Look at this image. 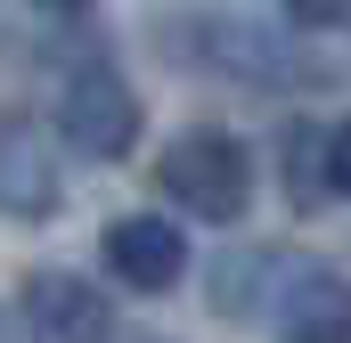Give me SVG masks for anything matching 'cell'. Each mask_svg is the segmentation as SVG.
I'll list each match as a JSON object with an SVG mask.
<instances>
[{"label":"cell","mask_w":351,"mask_h":343,"mask_svg":"<svg viewBox=\"0 0 351 343\" xmlns=\"http://www.w3.org/2000/svg\"><path fill=\"white\" fill-rule=\"evenodd\" d=\"M0 343H16V335H8V319H0Z\"/></svg>","instance_id":"7c38bea8"},{"label":"cell","mask_w":351,"mask_h":343,"mask_svg":"<svg viewBox=\"0 0 351 343\" xmlns=\"http://www.w3.org/2000/svg\"><path fill=\"white\" fill-rule=\"evenodd\" d=\"M25 343H114V303L74 270L25 278Z\"/></svg>","instance_id":"52a82bcc"},{"label":"cell","mask_w":351,"mask_h":343,"mask_svg":"<svg viewBox=\"0 0 351 343\" xmlns=\"http://www.w3.org/2000/svg\"><path fill=\"white\" fill-rule=\"evenodd\" d=\"M58 139L74 156H90V164H123L139 147V90L106 58L66 66V82H58Z\"/></svg>","instance_id":"3957f363"},{"label":"cell","mask_w":351,"mask_h":343,"mask_svg":"<svg viewBox=\"0 0 351 343\" xmlns=\"http://www.w3.org/2000/svg\"><path fill=\"white\" fill-rule=\"evenodd\" d=\"M33 8H41V16H82L90 0H33Z\"/></svg>","instance_id":"8fae6325"},{"label":"cell","mask_w":351,"mask_h":343,"mask_svg":"<svg viewBox=\"0 0 351 343\" xmlns=\"http://www.w3.org/2000/svg\"><path fill=\"white\" fill-rule=\"evenodd\" d=\"M180 58H196L204 74H221L237 90H311L319 82V66L294 41L262 33L254 16H188L180 25Z\"/></svg>","instance_id":"7a4b0ae2"},{"label":"cell","mask_w":351,"mask_h":343,"mask_svg":"<svg viewBox=\"0 0 351 343\" xmlns=\"http://www.w3.org/2000/svg\"><path fill=\"white\" fill-rule=\"evenodd\" d=\"M156 188L172 196L180 213L213 221V229H237L254 213V147L221 123H188L172 147L156 156Z\"/></svg>","instance_id":"6da1fadb"},{"label":"cell","mask_w":351,"mask_h":343,"mask_svg":"<svg viewBox=\"0 0 351 343\" xmlns=\"http://www.w3.org/2000/svg\"><path fill=\"white\" fill-rule=\"evenodd\" d=\"M98 254H106V278L131 286V294H172L180 278H188V237H180V221H164V213L106 221Z\"/></svg>","instance_id":"5b68a950"},{"label":"cell","mask_w":351,"mask_h":343,"mask_svg":"<svg viewBox=\"0 0 351 343\" xmlns=\"http://www.w3.org/2000/svg\"><path fill=\"white\" fill-rule=\"evenodd\" d=\"M286 172H294V204H319V188H327V139L294 123V139H286Z\"/></svg>","instance_id":"ba28073f"},{"label":"cell","mask_w":351,"mask_h":343,"mask_svg":"<svg viewBox=\"0 0 351 343\" xmlns=\"http://www.w3.org/2000/svg\"><path fill=\"white\" fill-rule=\"evenodd\" d=\"M66 204L58 147L33 115H0V221H49Z\"/></svg>","instance_id":"8992f818"},{"label":"cell","mask_w":351,"mask_h":343,"mask_svg":"<svg viewBox=\"0 0 351 343\" xmlns=\"http://www.w3.org/2000/svg\"><path fill=\"white\" fill-rule=\"evenodd\" d=\"M286 16L311 25V33H327V25H351V0H286Z\"/></svg>","instance_id":"30bf717a"},{"label":"cell","mask_w":351,"mask_h":343,"mask_svg":"<svg viewBox=\"0 0 351 343\" xmlns=\"http://www.w3.org/2000/svg\"><path fill=\"white\" fill-rule=\"evenodd\" d=\"M269 335L278 343H351V278L327 261H286L269 286Z\"/></svg>","instance_id":"277c9868"},{"label":"cell","mask_w":351,"mask_h":343,"mask_svg":"<svg viewBox=\"0 0 351 343\" xmlns=\"http://www.w3.org/2000/svg\"><path fill=\"white\" fill-rule=\"evenodd\" d=\"M327 188H335V196H351V115L327 131Z\"/></svg>","instance_id":"9c48e42d"}]
</instances>
